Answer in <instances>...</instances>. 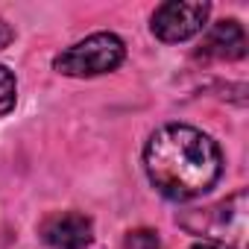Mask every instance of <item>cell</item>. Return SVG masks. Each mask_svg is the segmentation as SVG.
<instances>
[{
    "instance_id": "obj_1",
    "label": "cell",
    "mask_w": 249,
    "mask_h": 249,
    "mask_svg": "<svg viewBox=\"0 0 249 249\" xmlns=\"http://www.w3.org/2000/svg\"><path fill=\"white\" fill-rule=\"evenodd\" d=\"M144 167L159 194L185 202L217 185L223 173V153L202 129L167 123L150 135L144 147Z\"/></svg>"
},
{
    "instance_id": "obj_2",
    "label": "cell",
    "mask_w": 249,
    "mask_h": 249,
    "mask_svg": "<svg viewBox=\"0 0 249 249\" xmlns=\"http://www.w3.org/2000/svg\"><path fill=\"white\" fill-rule=\"evenodd\" d=\"M123 56H126V44L114 33H94L76 41L73 47L62 50L53 59V68L65 76H100L120 68Z\"/></svg>"
},
{
    "instance_id": "obj_3",
    "label": "cell",
    "mask_w": 249,
    "mask_h": 249,
    "mask_svg": "<svg viewBox=\"0 0 249 249\" xmlns=\"http://www.w3.org/2000/svg\"><path fill=\"white\" fill-rule=\"evenodd\" d=\"M208 18V3H182V0H167L153 12V33L156 38L176 44L194 38Z\"/></svg>"
},
{
    "instance_id": "obj_4",
    "label": "cell",
    "mask_w": 249,
    "mask_h": 249,
    "mask_svg": "<svg viewBox=\"0 0 249 249\" xmlns=\"http://www.w3.org/2000/svg\"><path fill=\"white\" fill-rule=\"evenodd\" d=\"M94 237V226L79 211H59L41 223V240L50 249H85Z\"/></svg>"
},
{
    "instance_id": "obj_5",
    "label": "cell",
    "mask_w": 249,
    "mask_h": 249,
    "mask_svg": "<svg viewBox=\"0 0 249 249\" xmlns=\"http://www.w3.org/2000/svg\"><path fill=\"white\" fill-rule=\"evenodd\" d=\"M202 56H214V59H243L246 56V33L237 21H217L205 38H202Z\"/></svg>"
},
{
    "instance_id": "obj_6",
    "label": "cell",
    "mask_w": 249,
    "mask_h": 249,
    "mask_svg": "<svg viewBox=\"0 0 249 249\" xmlns=\"http://www.w3.org/2000/svg\"><path fill=\"white\" fill-rule=\"evenodd\" d=\"M15 97H18V85H15V76L9 68L0 65V114L12 111L15 106Z\"/></svg>"
},
{
    "instance_id": "obj_7",
    "label": "cell",
    "mask_w": 249,
    "mask_h": 249,
    "mask_svg": "<svg viewBox=\"0 0 249 249\" xmlns=\"http://www.w3.org/2000/svg\"><path fill=\"white\" fill-rule=\"evenodd\" d=\"M126 249H159V234L150 231V229L129 231V237H126Z\"/></svg>"
},
{
    "instance_id": "obj_8",
    "label": "cell",
    "mask_w": 249,
    "mask_h": 249,
    "mask_svg": "<svg viewBox=\"0 0 249 249\" xmlns=\"http://www.w3.org/2000/svg\"><path fill=\"white\" fill-rule=\"evenodd\" d=\"M191 249H231V246H226V243H211V240H202V243H194Z\"/></svg>"
},
{
    "instance_id": "obj_9",
    "label": "cell",
    "mask_w": 249,
    "mask_h": 249,
    "mask_svg": "<svg viewBox=\"0 0 249 249\" xmlns=\"http://www.w3.org/2000/svg\"><path fill=\"white\" fill-rule=\"evenodd\" d=\"M9 38H12L9 24H6V21H0V44H9Z\"/></svg>"
}]
</instances>
